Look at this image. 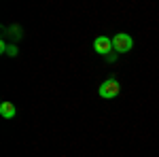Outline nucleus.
<instances>
[{"instance_id":"obj_5","label":"nucleus","mask_w":159,"mask_h":157,"mask_svg":"<svg viewBox=\"0 0 159 157\" xmlns=\"http://www.w3.org/2000/svg\"><path fill=\"white\" fill-rule=\"evenodd\" d=\"M0 49H2V53H7V55H13V58L17 55V47H15V45H11V47H9V45L0 43Z\"/></svg>"},{"instance_id":"obj_6","label":"nucleus","mask_w":159,"mask_h":157,"mask_svg":"<svg viewBox=\"0 0 159 157\" xmlns=\"http://www.w3.org/2000/svg\"><path fill=\"white\" fill-rule=\"evenodd\" d=\"M106 60H108V62H115V60H117V55H112V53H108V55H106Z\"/></svg>"},{"instance_id":"obj_3","label":"nucleus","mask_w":159,"mask_h":157,"mask_svg":"<svg viewBox=\"0 0 159 157\" xmlns=\"http://www.w3.org/2000/svg\"><path fill=\"white\" fill-rule=\"evenodd\" d=\"M93 49L98 51L100 55H108L110 51H112V38L108 36H98L93 40Z\"/></svg>"},{"instance_id":"obj_1","label":"nucleus","mask_w":159,"mask_h":157,"mask_svg":"<svg viewBox=\"0 0 159 157\" xmlns=\"http://www.w3.org/2000/svg\"><path fill=\"white\" fill-rule=\"evenodd\" d=\"M112 47H115L117 53H127V51H132V47H134V40H132L129 34L119 32V34H115V38H112Z\"/></svg>"},{"instance_id":"obj_2","label":"nucleus","mask_w":159,"mask_h":157,"mask_svg":"<svg viewBox=\"0 0 159 157\" xmlns=\"http://www.w3.org/2000/svg\"><path fill=\"white\" fill-rule=\"evenodd\" d=\"M119 91H121V85H119V81H115V79H108V81H104V83L100 85L98 94L102 98H106V100H110V98H117L119 96Z\"/></svg>"},{"instance_id":"obj_4","label":"nucleus","mask_w":159,"mask_h":157,"mask_svg":"<svg viewBox=\"0 0 159 157\" xmlns=\"http://www.w3.org/2000/svg\"><path fill=\"white\" fill-rule=\"evenodd\" d=\"M0 115L4 119H13L17 115V109L13 106V102H0Z\"/></svg>"}]
</instances>
